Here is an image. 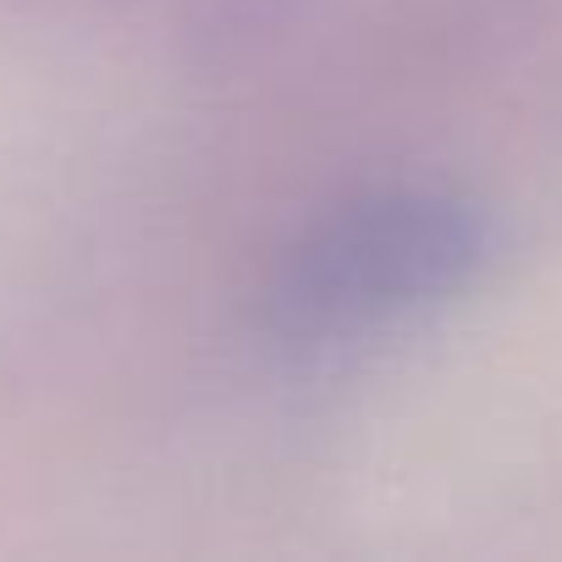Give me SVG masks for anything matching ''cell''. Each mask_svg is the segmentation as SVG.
I'll return each mask as SVG.
<instances>
[{
	"label": "cell",
	"mask_w": 562,
	"mask_h": 562,
	"mask_svg": "<svg viewBox=\"0 0 562 562\" xmlns=\"http://www.w3.org/2000/svg\"><path fill=\"white\" fill-rule=\"evenodd\" d=\"M480 204L436 188L359 193L281 248L265 326L288 342H342L458 299L491 259Z\"/></svg>",
	"instance_id": "1"
}]
</instances>
